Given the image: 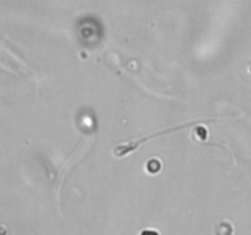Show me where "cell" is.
<instances>
[{"label":"cell","mask_w":251,"mask_h":235,"mask_svg":"<svg viewBox=\"0 0 251 235\" xmlns=\"http://www.w3.org/2000/svg\"><path fill=\"white\" fill-rule=\"evenodd\" d=\"M141 235H159L158 233L154 232V230H145L141 233Z\"/></svg>","instance_id":"1"}]
</instances>
